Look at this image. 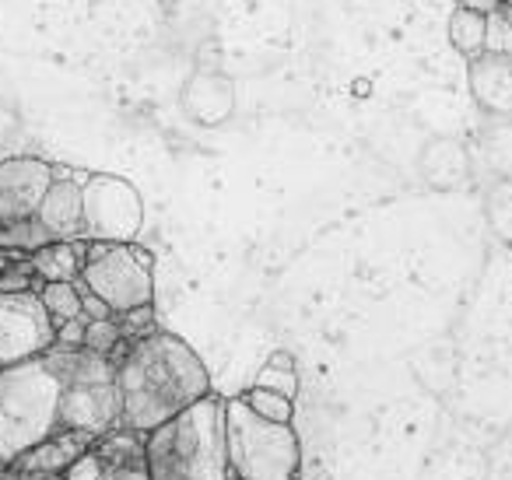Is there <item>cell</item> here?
<instances>
[{
    "instance_id": "obj_13",
    "label": "cell",
    "mask_w": 512,
    "mask_h": 480,
    "mask_svg": "<svg viewBox=\"0 0 512 480\" xmlns=\"http://www.w3.org/2000/svg\"><path fill=\"white\" fill-rule=\"evenodd\" d=\"M484 36H488V15L470 8H456L449 18V43L460 57H477L484 53Z\"/></svg>"
},
{
    "instance_id": "obj_18",
    "label": "cell",
    "mask_w": 512,
    "mask_h": 480,
    "mask_svg": "<svg viewBox=\"0 0 512 480\" xmlns=\"http://www.w3.org/2000/svg\"><path fill=\"white\" fill-rule=\"evenodd\" d=\"M106 477H109V463L102 459V452L95 449V445H88V449L60 473V480H106Z\"/></svg>"
},
{
    "instance_id": "obj_15",
    "label": "cell",
    "mask_w": 512,
    "mask_h": 480,
    "mask_svg": "<svg viewBox=\"0 0 512 480\" xmlns=\"http://www.w3.org/2000/svg\"><path fill=\"white\" fill-rule=\"evenodd\" d=\"M253 386L274 389V393H281V396H288V400H295V393H299V375H295L292 354H285V351L271 354V361H267V365L260 368V372H256Z\"/></svg>"
},
{
    "instance_id": "obj_3",
    "label": "cell",
    "mask_w": 512,
    "mask_h": 480,
    "mask_svg": "<svg viewBox=\"0 0 512 480\" xmlns=\"http://www.w3.org/2000/svg\"><path fill=\"white\" fill-rule=\"evenodd\" d=\"M64 379L50 354L0 368V459L15 463L22 452L60 431Z\"/></svg>"
},
{
    "instance_id": "obj_19",
    "label": "cell",
    "mask_w": 512,
    "mask_h": 480,
    "mask_svg": "<svg viewBox=\"0 0 512 480\" xmlns=\"http://www.w3.org/2000/svg\"><path fill=\"white\" fill-rule=\"evenodd\" d=\"M484 50L512 53V8H505V4L488 15V36H484Z\"/></svg>"
},
{
    "instance_id": "obj_20",
    "label": "cell",
    "mask_w": 512,
    "mask_h": 480,
    "mask_svg": "<svg viewBox=\"0 0 512 480\" xmlns=\"http://www.w3.org/2000/svg\"><path fill=\"white\" fill-rule=\"evenodd\" d=\"M39 274L32 267V260H15L4 267L0 274V291H39Z\"/></svg>"
},
{
    "instance_id": "obj_23",
    "label": "cell",
    "mask_w": 512,
    "mask_h": 480,
    "mask_svg": "<svg viewBox=\"0 0 512 480\" xmlns=\"http://www.w3.org/2000/svg\"><path fill=\"white\" fill-rule=\"evenodd\" d=\"M106 480H148V466L141 463H120V466H109V477Z\"/></svg>"
},
{
    "instance_id": "obj_2",
    "label": "cell",
    "mask_w": 512,
    "mask_h": 480,
    "mask_svg": "<svg viewBox=\"0 0 512 480\" xmlns=\"http://www.w3.org/2000/svg\"><path fill=\"white\" fill-rule=\"evenodd\" d=\"M148 480H232L225 445V400L200 396L144 435Z\"/></svg>"
},
{
    "instance_id": "obj_11",
    "label": "cell",
    "mask_w": 512,
    "mask_h": 480,
    "mask_svg": "<svg viewBox=\"0 0 512 480\" xmlns=\"http://www.w3.org/2000/svg\"><path fill=\"white\" fill-rule=\"evenodd\" d=\"M92 442L95 438L85 435V431L60 428V431H53L50 438H43L39 445H32L29 452H22L11 466H15L18 473H25V477H60Z\"/></svg>"
},
{
    "instance_id": "obj_9",
    "label": "cell",
    "mask_w": 512,
    "mask_h": 480,
    "mask_svg": "<svg viewBox=\"0 0 512 480\" xmlns=\"http://www.w3.org/2000/svg\"><path fill=\"white\" fill-rule=\"evenodd\" d=\"M470 95L484 113L512 116V53H477L467 67Z\"/></svg>"
},
{
    "instance_id": "obj_7",
    "label": "cell",
    "mask_w": 512,
    "mask_h": 480,
    "mask_svg": "<svg viewBox=\"0 0 512 480\" xmlns=\"http://www.w3.org/2000/svg\"><path fill=\"white\" fill-rule=\"evenodd\" d=\"M57 344V323L39 291H0V368L46 354Z\"/></svg>"
},
{
    "instance_id": "obj_14",
    "label": "cell",
    "mask_w": 512,
    "mask_h": 480,
    "mask_svg": "<svg viewBox=\"0 0 512 480\" xmlns=\"http://www.w3.org/2000/svg\"><path fill=\"white\" fill-rule=\"evenodd\" d=\"M39 298H43L46 312L57 326L81 316V281H43Z\"/></svg>"
},
{
    "instance_id": "obj_22",
    "label": "cell",
    "mask_w": 512,
    "mask_h": 480,
    "mask_svg": "<svg viewBox=\"0 0 512 480\" xmlns=\"http://www.w3.org/2000/svg\"><path fill=\"white\" fill-rule=\"evenodd\" d=\"M85 326H88V316L81 312L78 319H67V323L57 326V344L60 347H81L85 344Z\"/></svg>"
},
{
    "instance_id": "obj_21",
    "label": "cell",
    "mask_w": 512,
    "mask_h": 480,
    "mask_svg": "<svg viewBox=\"0 0 512 480\" xmlns=\"http://www.w3.org/2000/svg\"><path fill=\"white\" fill-rule=\"evenodd\" d=\"M116 319H120L123 340H141L144 333H151V323H155V309H151V305H141V309L120 312Z\"/></svg>"
},
{
    "instance_id": "obj_25",
    "label": "cell",
    "mask_w": 512,
    "mask_h": 480,
    "mask_svg": "<svg viewBox=\"0 0 512 480\" xmlns=\"http://www.w3.org/2000/svg\"><path fill=\"white\" fill-rule=\"evenodd\" d=\"M15 260H22V256H18V253H8V249L0 246V274H4V267H8V263H15Z\"/></svg>"
},
{
    "instance_id": "obj_8",
    "label": "cell",
    "mask_w": 512,
    "mask_h": 480,
    "mask_svg": "<svg viewBox=\"0 0 512 480\" xmlns=\"http://www.w3.org/2000/svg\"><path fill=\"white\" fill-rule=\"evenodd\" d=\"M57 172L36 155H15L0 162V228H15L36 218Z\"/></svg>"
},
{
    "instance_id": "obj_10",
    "label": "cell",
    "mask_w": 512,
    "mask_h": 480,
    "mask_svg": "<svg viewBox=\"0 0 512 480\" xmlns=\"http://www.w3.org/2000/svg\"><path fill=\"white\" fill-rule=\"evenodd\" d=\"M36 221L50 239H81L85 235V197L81 183L74 179H53L43 204L36 211Z\"/></svg>"
},
{
    "instance_id": "obj_5",
    "label": "cell",
    "mask_w": 512,
    "mask_h": 480,
    "mask_svg": "<svg viewBox=\"0 0 512 480\" xmlns=\"http://www.w3.org/2000/svg\"><path fill=\"white\" fill-rule=\"evenodd\" d=\"M81 284L120 316L155 302V260L137 242H88Z\"/></svg>"
},
{
    "instance_id": "obj_6",
    "label": "cell",
    "mask_w": 512,
    "mask_h": 480,
    "mask_svg": "<svg viewBox=\"0 0 512 480\" xmlns=\"http://www.w3.org/2000/svg\"><path fill=\"white\" fill-rule=\"evenodd\" d=\"M88 242H134L144 225V200L127 179L92 176L81 186Z\"/></svg>"
},
{
    "instance_id": "obj_16",
    "label": "cell",
    "mask_w": 512,
    "mask_h": 480,
    "mask_svg": "<svg viewBox=\"0 0 512 480\" xmlns=\"http://www.w3.org/2000/svg\"><path fill=\"white\" fill-rule=\"evenodd\" d=\"M242 400H246L249 407H253L260 417H267V421L292 424V414H295L292 400H288V396H281V393H274V389H260V386H253L246 396H242Z\"/></svg>"
},
{
    "instance_id": "obj_12",
    "label": "cell",
    "mask_w": 512,
    "mask_h": 480,
    "mask_svg": "<svg viewBox=\"0 0 512 480\" xmlns=\"http://www.w3.org/2000/svg\"><path fill=\"white\" fill-rule=\"evenodd\" d=\"M88 239H53L29 256L39 281H81Z\"/></svg>"
},
{
    "instance_id": "obj_26",
    "label": "cell",
    "mask_w": 512,
    "mask_h": 480,
    "mask_svg": "<svg viewBox=\"0 0 512 480\" xmlns=\"http://www.w3.org/2000/svg\"><path fill=\"white\" fill-rule=\"evenodd\" d=\"M4 473H8V463H4V459H0V480H4Z\"/></svg>"
},
{
    "instance_id": "obj_4",
    "label": "cell",
    "mask_w": 512,
    "mask_h": 480,
    "mask_svg": "<svg viewBox=\"0 0 512 480\" xmlns=\"http://www.w3.org/2000/svg\"><path fill=\"white\" fill-rule=\"evenodd\" d=\"M225 445L232 480H295L302 449L292 424L267 421L242 396L225 400Z\"/></svg>"
},
{
    "instance_id": "obj_27",
    "label": "cell",
    "mask_w": 512,
    "mask_h": 480,
    "mask_svg": "<svg viewBox=\"0 0 512 480\" xmlns=\"http://www.w3.org/2000/svg\"><path fill=\"white\" fill-rule=\"evenodd\" d=\"M502 4H505V8H512V0H502Z\"/></svg>"
},
{
    "instance_id": "obj_1",
    "label": "cell",
    "mask_w": 512,
    "mask_h": 480,
    "mask_svg": "<svg viewBox=\"0 0 512 480\" xmlns=\"http://www.w3.org/2000/svg\"><path fill=\"white\" fill-rule=\"evenodd\" d=\"M116 389L120 428L148 435L211 393V379L183 337L151 330L141 340H130L127 351L116 358Z\"/></svg>"
},
{
    "instance_id": "obj_17",
    "label": "cell",
    "mask_w": 512,
    "mask_h": 480,
    "mask_svg": "<svg viewBox=\"0 0 512 480\" xmlns=\"http://www.w3.org/2000/svg\"><path fill=\"white\" fill-rule=\"evenodd\" d=\"M120 344H123L120 319H116V316H109V319H88V326H85V344H81V347H88V351H95V354H109V358H113L116 347H120Z\"/></svg>"
},
{
    "instance_id": "obj_24",
    "label": "cell",
    "mask_w": 512,
    "mask_h": 480,
    "mask_svg": "<svg viewBox=\"0 0 512 480\" xmlns=\"http://www.w3.org/2000/svg\"><path fill=\"white\" fill-rule=\"evenodd\" d=\"M460 8H470V11H481V15H491V11L502 8V0H460Z\"/></svg>"
}]
</instances>
